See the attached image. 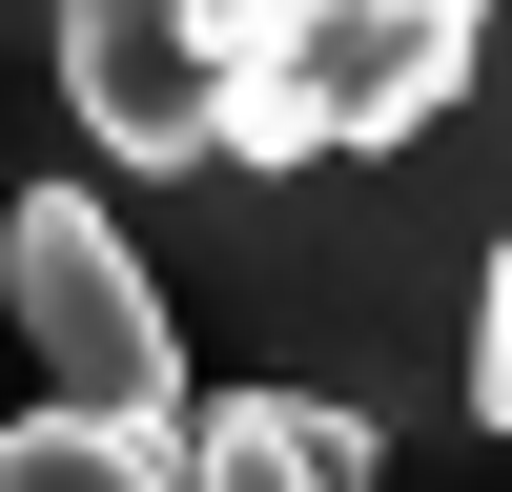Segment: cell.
<instances>
[{
  "label": "cell",
  "instance_id": "6da1fadb",
  "mask_svg": "<svg viewBox=\"0 0 512 492\" xmlns=\"http://www.w3.org/2000/svg\"><path fill=\"white\" fill-rule=\"evenodd\" d=\"M492 103V0H246V185L308 164H451Z\"/></svg>",
  "mask_w": 512,
  "mask_h": 492
},
{
  "label": "cell",
  "instance_id": "7a4b0ae2",
  "mask_svg": "<svg viewBox=\"0 0 512 492\" xmlns=\"http://www.w3.org/2000/svg\"><path fill=\"white\" fill-rule=\"evenodd\" d=\"M472 164H512V0H492V103H472L451 164H308V185H246L226 267L267 287V349H287L267 390H349V410H369V308H390L410 226H451Z\"/></svg>",
  "mask_w": 512,
  "mask_h": 492
},
{
  "label": "cell",
  "instance_id": "3957f363",
  "mask_svg": "<svg viewBox=\"0 0 512 492\" xmlns=\"http://www.w3.org/2000/svg\"><path fill=\"white\" fill-rule=\"evenodd\" d=\"M0 308H21V349H41V410L205 431V410H185V308H164V267L123 246V205H82V185L0 205Z\"/></svg>",
  "mask_w": 512,
  "mask_h": 492
},
{
  "label": "cell",
  "instance_id": "277c9868",
  "mask_svg": "<svg viewBox=\"0 0 512 492\" xmlns=\"http://www.w3.org/2000/svg\"><path fill=\"white\" fill-rule=\"evenodd\" d=\"M62 103L123 185H205L246 123V0H62Z\"/></svg>",
  "mask_w": 512,
  "mask_h": 492
},
{
  "label": "cell",
  "instance_id": "5b68a950",
  "mask_svg": "<svg viewBox=\"0 0 512 492\" xmlns=\"http://www.w3.org/2000/svg\"><path fill=\"white\" fill-rule=\"evenodd\" d=\"M185 472L205 492H369V410L349 390H226L185 431Z\"/></svg>",
  "mask_w": 512,
  "mask_h": 492
},
{
  "label": "cell",
  "instance_id": "8992f818",
  "mask_svg": "<svg viewBox=\"0 0 512 492\" xmlns=\"http://www.w3.org/2000/svg\"><path fill=\"white\" fill-rule=\"evenodd\" d=\"M472 431H512V226H492V287H472Z\"/></svg>",
  "mask_w": 512,
  "mask_h": 492
}]
</instances>
